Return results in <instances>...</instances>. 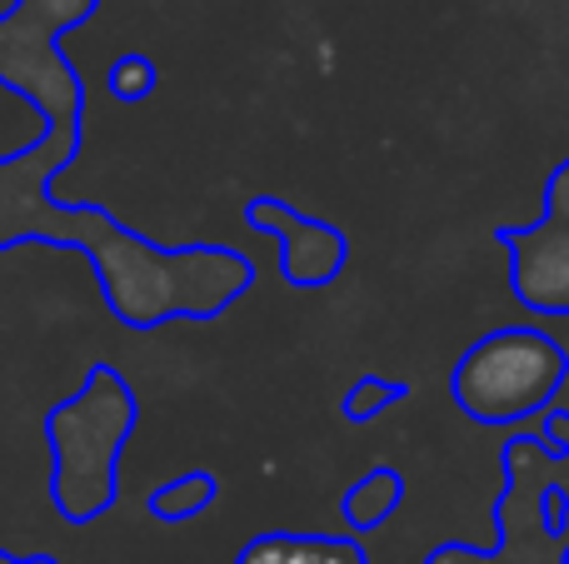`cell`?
Instances as JSON below:
<instances>
[{
  "mask_svg": "<svg viewBox=\"0 0 569 564\" xmlns=\"http://www.w3.org/2000/svg\"><path fill=\"white\" fill-rule=\"evenodd\" d=\"M569 385V350L540 325H500L460 350L450 400L470 425L515 430L550 410Z\"/></svg>",
  "mask_w": 569,
  "mask_h": 564,
  "instance_id": "1",
  "label": "cell"
},
{
  "mask_svg": "<svg viewBox=\"0 0 569 564\" xmlns=\"http://www.w3.org/2000/svg\"><path fill=\"white\" fill-rule=\"evenodd\" d=\"M130 420H136V400L106 370L86 385V395L56 415V500L70 520H96L116 500V455Z\"/></svg>",
  "mask_w": 569,
  "mask_h": 564,
  "instance_id": "2",
  "label": "cell"
},
{
  "mask_svg": "<svg viewBox=\"0 0 569 564\" xmlns=\"http://www.w3.org/2000/svg\"><path fill=\"white\" fill-rule=\"evenodd\" d=\"M495 245L510 260V295L530 315L569 320V155L545 180L540 220L500 225Z\"/></svg>",
  "mask_w": 569,
  "mask_h": 564,
  "instance_id": "3",
  "label": "cell"
},
{
  "mask_svg": "<svg viewBox=\"0 0 569 564\" xmlns=\"http://www.w3.org/2000/svg\"><path fill=\"white\" fill-rule=\"evenodd\" d=\"M246 225L276 240L280 275H284V285H295V290H325L350 265V235H345L335 220L295 210L290 200L256 195L246 205Z\"/></svg>",
  "mask_w": 569,
  "mask_h": 564,
  "instance_id": "4",
  "label": "cell"
},
{
  "mask_svg": "<svg viewBox=\"0 0 569 564\" xmlns=\"http://www.w3.org/2000/svg\"><path fill=\"white\" fill-rule=\"evenodd\" d=\"M236 564H370V550L335 530H266L240 545Z\"/></svg>",
  "mask_w": 569,
  "mask_h": 564,
  "instance_id": "5",
  "label": "cell"
},
{
  "mask_svg": "<svg viewBox=\"0 0 569 564\" xmlns=\"http://www.w3.org/2000/svg\"><path fill=\"white\" fill-rule=\"evenodd\" d=\"M405 495H410V485H405V470L375 465V470H365V475L355 480L350 490H345L340 520L350 525V535H375V530H385L395 515H400Z\"/></svg>",
  "mask_w": 569,
  "mask_h": 564,
  "instance_id": "6",
  "label": "cell"
},
{
  "mask_svg": "<svg viewBox=\"0 0 569 564\" xmlns=\"http://www.w3.org/2000/svg\"><path fill=\"white\" fill-rule=\"evenodd\" d=\"M216 495H220V480L210 475V470H186V475L166 480V485L150 495V515L170 520V525H176V520H196L216 505Z\"/></svg>",
  "mask_w": 569,
  "mask_h": 564,
  "instance_id": "7",
  "label": "cell"
},
{
  "mask_svg": "<svg viewBox=\"0 0 569 564\" xmlns=\"http://www.w3.org/2000/svg\"><path fill=\"white\" fill-rule=\"evenodd\" d=\"M400 400H410V385H405V380H390V375H360L350 390H345L340 415L350 420V425H375V420H380L390 405H400Z\"/></svg>",
  "mask_w": 569,
  "mask_h": 564,
  "instance_id": "8",
  "label": "cell"
},
{
  "mask_svg": "<svg viewBox=\"0 0 569 564\" xmlns=\"http://www.w3.org/2000/svg\"><path fill=\"white\" fill-rule=\"evenodd\" d=\"M150 90H156V66H150L146 56H120L116 66H110V95L146 100Z\"/></svg>",
  "mask_w": 569,
  "mask_h": 564,
  "instance_id": "9",
  "label": "cell"
},
{
  "mask_svg": "<svg viewBox=\"0 0 569 564\" xmlns=\"http://www.w3.org/2000/svg\"><path fill=\"white\" fill-rule=\"evenodd\" d=\"M530 425H535V445H540L545 455H555V460L569 455V410H565V405L540 410Z\"/></svg>",
  "mask_w": 569,
  "mask_h": 564,
  "instance_id": "10",
  "label": "cell"
},
{
  "mask_svg": "<svg viewBox=\"0 0 569 564\" xmlns=\"http://www.w3.org/2000/svg\"><path fill=\"white\" fill-rule=\"evenodd\" d=\"M0 564H20V560H10V555H0Z\"/></svg>",
  "mask_w": 569,
  "mask_h": 564,
  "instance_id": "11",
  "label": "cell"
}]
</instances>
